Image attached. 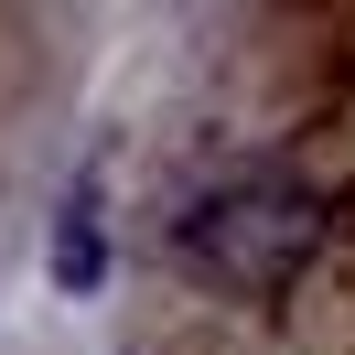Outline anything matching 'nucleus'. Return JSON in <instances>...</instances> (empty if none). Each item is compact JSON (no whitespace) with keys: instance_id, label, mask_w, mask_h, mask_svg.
<instances>
[{"instance_id":"obj_1","label":"nucleus","mask_w":355,"mask_h":355,"mask_svg":"<svg viewBox=\"0 0 355 355\" xmlns=\"http://www.w3.org/2000/svg\"><path fill=\"white\" fill-rule=\"evenodd\" d=\"M312 248H323V194L302 173H269V162L205 183L183 205V226H173V259L194 280H216L226 302H280L312 269Z\"/></svg>"}]
</instances>
